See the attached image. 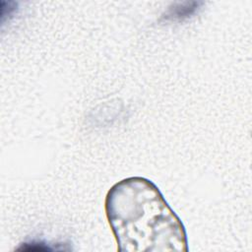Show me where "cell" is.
<instances>
[{
    "label": "cell",
    "mask_w": 252,
    "mask_h": 252,
    "mask_svg": "<svg viewBox=\"0 0 252 252\" xmlns=\"http://www.w3.org/2000/svg\"><path fill=\"white\" fill-rule=\"evenodd\" d=\"M18 250H27V251H51L53 250V248L49 247L45 242L43 241H35V240H32V241H30V242H25L21 245V247L18 248Z\"/></svg>",
    "instance_id": "cell-2"
},
{
    "label": "cell",
    "mask_w": 252,
    "mask_h": 252,
    "mask_svg": "<svg viewBox=\"0 0 252 252\" xmlns=\"http://www.w3.org/2000/svg\"><path fill=\"white\" fill-rule=\"evenodd\" d=\"M104 209L120 252L188 251L182 221L151 180L133 176L115 183Z\"/></svg>",
    "instance_id": "cell-1"
}]
</instances>
